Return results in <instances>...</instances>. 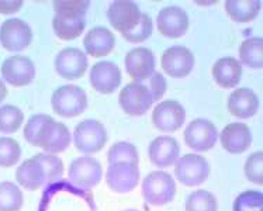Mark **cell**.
I'll list each match as a JSON object with an SVG mask.
<instances>
[{
    "label": "cell",
    "instance_id": "36",
    "mask_svg": "<svg viewBox=\"0 0 263 211\" xmlns=\"http://www.w3.org/2000/svg\"><path fill=\"white\" fill-rule=\"evenodd\" d=\"M243 172L249 182L262 186L263 184V152H253L249 155L243 166Z\"/></svg>",
    "mask_w": 263,
    "mask_h": 211
},
{
    "label": "cell",
    "instance_id": "15",
    "mask_svg": "<svg viewBox=\"0 0 263 211\" xmlns=\"http://www.w3.org/2000/svg\"><path fill=\"white\" fill-rule=\"evenodd\" d=\"M89 81L96 92L110 94L121 85V70L114 62L102 61L91 66Z\"/></svg>",
    "mask_w": 263,
    "mask_h": 211
},
{
    "label": "cell",
    "instance_id": "38",
    "mask_svg": "<svg viewBox=\"0 0 263 211\" xmlns=\"http://www.w3.org/2000/svg\"><path fill=\"white\" fill-rule=\"evenodd\" d=\"M144 85L148 87V90H149L151 94H152L154 102L161 100V99L163 98V94L166 93V79H165V76L162 75L161 72H155L148 81L144 82Z\"/></svg>",
    "mask_w": 263,
    "mask_h": 211
},
{
    "label": "cell",
    "instance_id": "12",
    "mask_svg": "<svg viewBox=\"0 0 263 211\" xmlns=\"http://www.w3.org/2000/svg\"><path fill=\"white\" fill-rule=\"evenodd\" d=\"M2 76L11 86H27L35 78V66L27 56L13 55L2 64Z\"/></svg>",
    "mask_w": 263,
    "mask_h": 211
},
{
    "label": "cell",
    "instance_id": "16",
    "mask_svg": "<svg viewBox=\"0 0 263 211\" xmlns=\"http://www.w3.org/2000/svg\"><path fill=\"white\" fill-rule=\"evenodd\" d=\"M141 10L138 5L128 0H120L110 5L107 10V18L114 30L120 33H128L140 23Z\"/></svg>",
    "mask_w": 263,
    "mask_h": 211
},
{
    "label": "cell",
    "instance_id": "35",
    "mask_svg": "<svg viewBox=\"0 0 263 211\" xmlns=\"http://www.w3.org/2000/svg\"><path fill=\"white\" fill-rule=\"evenodd\" d=\"M152 30H154V27H152V18H151L146 13H142V14H141L140 23H138L131 31H128V33H123L121 35H123L124 40H127L128 43H144V41H146V40L151 37Z\"/></svg>",
    "mask_w": 263,
    "mask_h": 211
},
{
    "label": "cell",
    "instance_id": "1",
    "mask_svg": "<svg viewBox=\"0 0 263 211\" xmlns=\"http://www.w3.org/2000/svg\"><path fill=\"white\" fill-rule=\"evenodd\" d=\"M64 162L51 154H37L17 168L16 179L20 186L35 191L58 182L64 176Z\"/></svg>",
    "mask_w": 263,
    "mask_h": 211
},
{
    "label": "cell",
    "instance_id": "28",
    "mask_svg": "<svg viewBox=\"0 0 263 211\" xmlns=\"http://www.w3.org/2000/svg\"><path fill=\"white\" fill-rule=\"evenodd\" d=\"M24 204V196L18 186L11 182L0 183V211H20Z\"/></svg>",
    "mask_w": 263,
    "mask_h": 211
},
{
    "label": "cell",
    "instance_id": "22",
    "mask_svg": "<svg viewBox=\"0 0 263 211\" xmlns=\"http://www.w3.org/2000/svg\"><path fill=\"white\" fill-rule=\"evenodd\" d=\"M228 111L236 119L247 120L253 117L259 110V99L256 93L248 87H238L230 94L227 102Z\"/></svg>",
    "mask_w": 263,
    "mask_h": 211
},
{
    "label": "cell",
    "instance_id": "3",
    "mask_svg": "<svg viewBox=\"0 0 263 211\" xmlns=\"http://www.w3.org/2000/svg\"><path fill=\"white\" fill-rule=\"evenodd\" d=\"M107 130L97 120H85L76 125L73 132L75 148L85 155L100 152L107 144Z\"/></svg>",
    "mask_w": 263,
    "mask_h": 211
},
{
    "label": "cell",
    "instance_id": "31",
    "mask_svg": "<svg viewBox=\"0 0 263 211\" xmlns=\"http://www.w3.org/2000/svg\"><path fill=\"white\" fill-rule=\"evenodd\" d=\"M218 203L213 193L207 190H196L189 195L186 200V211H217Z\"/></svg>",
    "mask_w": 263,
    "mask_h": 211
},
{
    "label": "cell",
    "instance_id": "33",
    "mask_svg": "<svg viewBox=\"0 0 263 211\" xmlns=\"http://www.w3.org/2000/svg\"><path fill=\"white\" fill-rule=\"evenodd\" d=\"M234 211H263L262 191L248 190L238 196L234 201Z\"/></svg>",
    "mask_w": 263,
    "mask_h": 211
},
{
    "label": "cell",
    "instance_id": "5",
    "mask_svg": "<svg viewBox=\"0 0 263 211\" xmlns=\"http://www.w3.org/2000/svg\"><path fill=\"white\" fill-rule=\"evenodd\" d=\"M175 176L184 186L196 187L203 184L210 176V163L201 155L187 154L175 163Z\"/></svg>",
    "mask_w": 263,
    "mask_h": 211
},
{
    "label": "cell",
    "instance_id": "32",
    "mask_svg": "<svg viewBox=\"0 0 263 211\" xmlns=\"http://www.w3.org/2000/svg\"><path fill=\"white\" fill-rule=\"evenodd\" d=\"M22 157V148L20 144L13 138L3 137L0 138V166L2 168H10L14 166Z\"/></svg>",
    "mask_w": 263,
    "mask_h": 211
},
{
    "label": "cell",
    "instance_id": "27",
    "mask_svg": "<svg viewBox=\"0 0 263 211\" xmlns=\"http://www.w3.org/2000/svg\"><path fill=\"white\" fill-rule=\"evenodd\" d=\"M52 27L57 34V37L70 41L75 40L85 31L86 27V20L85 18H73V17H62L54 16L52 18Z\"/></svg>",
    "mask_w": 263,
    "mask_h": 211
},
{
    "label": "cell",
    "instance_id": "8",
    "mask_svg": "<svg viewBox=\"0 0 263 211\" xmlns=\"http://www.w3.org/2000/svg\"><path fill=\"white\" fill-rule=\"evenodd\" d=\"M31 41V27L22 18H9L0 26V44L10 52H22Z\"/></svg>",
    "mask_w": 263,
    "mask_h": 211
},
{
    "label": "cell",
    "instance_id": "34",
    "mask_svg": "<svg viewBox=\"0 0 263 211\" xmlns=\"http://www.w3.org/2000/svg\"><path fill=\"white\" fill-rule=\"evenodd\" d=\"M90 7L89 2H54L55 16L73 17V18H85L87 9Z\"/></svg>",
    "mask_w": 263,
    "mask_h": 211
},
{
    "label": "cell",
    "instance_id": "29",
    "mask_svg": "<svg viewBox=\"0 0 263 211\" xmlns=\"http://www.w3.org/2000/svg\"><path fill=\"white\" fill-rule=\"evenodd\" d=\"M24 114L17 106L6 104L0 107V132L13 134L23 125Z\"/></svg>",
    "mask_w": 263,
    "mask_h": 211
},
{
    "label": "cell",
    "instance_id": "9",
    "mask_svg": "<svg viewBox=\"0 0 263 211\" xmlns=\"http://www.w3.org/2000/svg\"><path fill=\"white\" fill-rule=\"evenodd\" d=\"M103 178L102 163L91 157H81L69 166V180L76 187L89 190L100 183Z\"/></svg>",
    "mask_w": 263,
    "mask_h": 211
},
{
    "label": "cell",
    "instance_id": "11",
    "mask_svg": "<svg viewBox=\"0 0 263 211\" xmlns=\"http://www.w3.org/2000/svg\"><path fill=\"white\" fill-rule=\"evenodd\" d=\"M106 182L116 193H129L140 182V168L134 163H111L106 172Z\"/></svg>",
    "mask_w": 263,
    "mask_h": 211
},
{
    "label": "cell",
    "instance_id": "40",
    "mask_svg": "<svg viewBox=\"0 0 263 211\" xmlns=\"http://www.w3.org/2000/svg\"><path fill=\"white\" fill-rule=\"evenodd\" d=\"M7 96V87H6L5 82L0 79V103L3 102Z\"/></svg>",
    "mask_w": 263,
    "mask_h": 211
},
{
    "label": "cell",
    "instance_id": "26",
    "mask_svg": "<svg viewBox=\"0 0 263 211\" xmlns=\"http://www.w3.org/2000/svg\"><path fill=\"white\" fill-rule=\"evenodd\" d=\"M239 58L241 64L249 66L252 69L263 68V38H248L239 47Z\"/></svg>",
    "mask_w": 263,
    "mask_h": 211
},
{
    "label": "cell",
    "instance_id": "18",
    "mask_svg": "<svg viewBox=\"0 0 263 211\" xmlns=\"http://www.w3.org/2000/svg\"><path fill=\"white\" fill-rule=\"evenodd\" d=\"M70 132L68 127L62 123L55 121L52 117L44 125V130L38 140V145L44 151L51 155H57L59 152H64L70 145Z\"/></svg>",
    "mask_w": 263,
    "mask_h": 211
},
{
    "label": "cell",
    "instance_id": "23",
    "mask_svg": "<svg viewBox=\"0 0 263 211\" xmlns=\"http://www.w3.org/2000/svg\"><path fill=\"white\" fill-rule=\"evenodd\" d=\"M86 52L95 58H102L108 55L116 47L114 34L106 27H95L86 34L83 40Z\"/></svg>",
    "mask_w": 263,
    "mask_h": 211
},
{
    "label": "cell",
    "instance_id": "41",
    "mask_svg": "<svg viewBox=\"0 0 263 211\" xmlns=\"http://www.w3.org/2000/svg\"><path fill=\"white\" fill-rule=\"evenodd\" d=\"M127 211H137V210H127Z\"/></svg>",
    "mask_w": 263,
    "mask_h": 211
},
{
    "label": "cell",
    "instance_id": "7",
    "mask_svg": "<svg viewBox=\"0 0 263 211\" xmlns=\"http://www.w3.org/2000/svg\"><path fill=\"white\" fill-rule=\"evenodd\" d=\"M183 138H184L186 145L192 148L193 151L205 152L210 151L217 144L218 130L214 123H211L210 120L196 119L192 123H189L183 134Z\"/></svg>",
    "mask_w": 263,
    "mask_h": 211
},
{
    "label": "cell",
    "instance_id": "19",
    "mask_svg": "<svg viewBox=\"0 0 263 211\" xmlns=\"http://www.w3.org/2000/svg\"><path fill=\"white\" fill-rule=\"evenodd\" d=\"M156 24L162 35L167 38H180L187 33L189 16L182 7L171 6L159 11Z\"/></svg>",
    "mask_w": 263,
    "mask_h": 211
},
{
    "label": "cell",
    "instance_id": "37",
    "mask_svg": "<svg viewBox=\"0 0 263 211\" xmlns=\"http://www.w3.org/2000/svg\"><path fill=\"white\" fill-rule=\"evenodd\" d=\"M49 119H51V116L48 114H35V116L30 117L27 124L24 127V138L28 144H31L32 146L38 145V140L44 130V125L47 124Z\"/></svg>",
    "mask_w": 263,
    "mask_h": 211
},
{
    "label": "cell",
    "instance_id": "39",
    "mask_svg": "<svg viewBox=\"0 0 263 211\" xmlns=\"http://www.w3.org/2000/svg\"><path fill=\"white\" fill-rule=\"evenodd\" d=\"M22 0H17V2H5V0H0V13L2 14H11V13H16L23 7Z\"/></svg>",
    "mask_w": 263,
    "mask_h": 211
},
{
    "label": "cell",
    "instance_id": "13",
    "mask_svg": "<svg viewBox=\"0 0 263 211\" xmlns=\"http://www.w3.org/2000/svg\"><path fill=\"white\" fill-rule=\"evenodd\" d=\"M162 69L175 79H182L193 70L194 55L186 47L175 45L167 48L161 58Z\"/></svg>",
    "mask_w": 263,
    "mask_h": 211
},
{
    "label": "cell",
    "instance_id": "21",
    "mask_svg": "<svg viewBox=\"0 0 263 211\" xmlns=\"http://www.w3.org/2000/svg\"><path fill=\"white\" fill-rule=\"evenodd\" d=\"M151 162L158 168L173 166L180 155V145L173 137L162 136L152 141L148 148Z\"/></svg>",
    "mask_w": 263,
    "mask_h": 211
},
{
    "label": "cell",
    "instance_id": "30",
    "mask_svg": "<svg viewBox=\"0 0 263 211\" xmlns=\"http://www.w3.org/2000/svg\"><path fill=\"white\" fill-rule=\"evenodd\" d=\"M107 161L108 165L111 163H118V162H127V163H134L138 165L140 162V155L137 148L129 142H117L114 144L107 154Z\"/></svg>",
    "mask_w": 263,
    "mask_h": 211
},
{
    "label": "cell",
    "instance_id": "17",
    "mask_svg": "<svg viewBox=\"0 0 263 211\" xmlns=\"http://www.w3.org/2000/svg\"><path fill=\"white\" fill-rule=\"evenodd\" d=\"M87 56L78 48H64L55 58V70L61 78L75 81L85 75Z\"/></svg>",
    "mask_w": 263,
    "mask_h": 211
},
{
    "label": "cell",
    "instance_id": "24",
    "mask_svg": "<svg viewBox=\"0 0 263 211\" xmlns=\"http://www.w3.org/2000/svg\"><path fill=\"white\" fill-rule=\"evenodd\" d=\"M242 64L234 56H224L213 66V78L215 83L224 89L235 87L241 82Z\"/></svg>",
    "mask_w": 263,
    "mask_h": 211
},
{
    "label": "cell",
    "instance_id": "20",
    "mask_svg": "<svg viewBox=\"0 0 263 211\" xmlns=\"http://www.w3.org/2000/svg\"><path fill=\"white\" fill-rule=\"evenodd\" d=\"M220 141L227 152L232 155H239L248 151V148L252 144V132L243 123H231L221 131Z\"/></svg>",
    "mask_w": 263,
    "mask_h": 211
},
{
    "label": "cell",
    "instance_id": "10",
    "mask_svg": "<svg viewBox=\"0 0 263 211\" xmlns=\"http://www.w3.org/2000/svg\"><path fill=\"white\" fill-rule=\"evenodd\" d=\"M186 120V110L175 100H165L152 111V124L162 132H175L180 130Z\"/></svg>",
    "mask_w": 263,
    "mask_h": 211
},
{
    "label": "cell",
    "instance_id": "25",
    "mask_svg": "<svg viewBox=\"0 0 263 211\" xmlns=\"http://www.w3.org/2000/svg\"><path fill=\"white\" fill-rule=\"evenodd\" d=\"M262 3L258 0H228L226 11L235 23H249L256 18Z\"/></svg>",
    "mask_w": 263,
    "mask_h": 211
},
{
    "label": "cell",
    "instance_id": "14",
    "mask_svg": "<svg viewBox=\"0 0 263 211\" xmlns=\"http://www.w3.org/2000/svg\"><path fill=\"white\" fill-rule=\"evenodd\" d=\"M125 70L137 83H144L155 73V56L149 48L138 47L125 56Z\"/></svg>",
    "mask_w": 263,
    "mask_h": 211
},
{
    "label": "cell",
    "instance_id": "2",
    "mask_svg": "<svg viewBox=\"0 0 263 211\" xmlns=\"http://www.w3.org/2000/svg\"><path fill=\"white\" fill-rule=\"evenodd\" d=\"M142 196L151 206H165L176 196V183L169 174L156 170L146 175L142 180Z\"/></svg>",
    "mask_w": 263,
    "mask_h": 211
},
{
    "label": "cell",
    "instance_id": "4",
    "mask_svg": "<svg viewBox=\"0 0 263 211\" xmlns=\"http://www.w3.org/2000/svg\"><path fill=\"white\" fill-rule=\"evenodd\" d=\"M54 111L61 117L72 119L81 116L87 108V96L85 90L75 85L58 87L51 98Z\"/></svg>",
    "mask_w": 263,
    "mask_h": 211
},
{
    "label": "cell",
    "instance_id": "6",
    "mask_svg": "<svg viewBox=\"0 0 263 211\" xmlns=\"http://www.w3.org/2000/svg\"><path fill=\"white\" fill-rule=\"evenodd\" d=\"M118 103L125 114L133 117H140L152 107L154 99L144 83L133 82L121 89L118 96Z\"/></svg>",
    "mask_w": 263,
    "mask_h": 211
}]
</instances>
